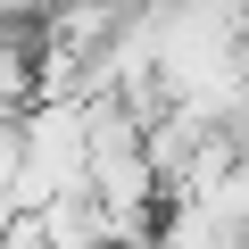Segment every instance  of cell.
I'll use <instances>...</instances> for the list:
<instances>
[{
    "instance_id": "6da1fadb",
    "label": "cell",
    "mask_w": 249,
    "mask_h": 249,
    "mask_svg": "<svg viewBox=\"0 0 249 249\" xmlns=\"http://www.w3.org/2000/svg\"><path fill=\"white\" fill-rule=\"evenodd\" d=\"M17 166H25V116L0 108V199H17Z\"/></svg>"
},
{
    "instance_id": "7a4b0ae2",
    "label": "cell",
    "mask_w": 249,
    "mask_h": 249,
    "mask_svg": "<svg viewBox=\"0 0 249 249\" xmlns=\"http://www.w3.org/2000/svg\"><path fill=\"white\" fill-rule=\"evenodd\" d=\"M232 67L249 75V9H241V25H232Z\"/></svg>"
}]
</instances>
